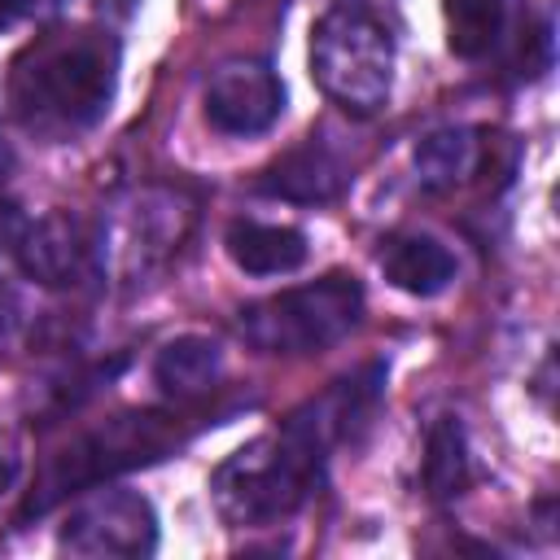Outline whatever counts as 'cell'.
<instances>
[{"label": "cell", "instance_id": "cell-1", "mask_svg": "<svg viewBox=\"0 0 560 560\" xmlns=\"http://www.w3.org/2000/svg\"><path fill=\"white\" fill-rule=\"evenodd\" d=\"M118 88V39L96 26L39 35L9 74L18 122L44 140H70L96 127Z\"/></svg>", "mask_w": 560, "mask_h": 560}, {"label": "cell", "instance_id": "cell-2", "mask_svg": "<svg viewBox=\"0 0 560 560\" xmlns=\"http://www.w3.org/2000/svg\"><path fill=\"white\" fill-rule=\"evenodd\" d=\"M328 451H332L328 433L306 411H293L284 429L245 442L214 468L210 494L219 516L236 529L276 525L293 516L311 499Z\"/></svg>", "mask_w": 560, "mask_h": 560}, {"label": "cell", "instance_id": "cell-3", "mask_svg": "<svg viewBox=\"0 0 560 560\" xmlns=\"http://www.w3.org/2000/svg\"><path fill=\"white\" fill-rule=\"evenodd\" d=\"M311 79L332 105L350 114H376L394 88L389 31L354 4L328 9L311 31Z\"/></svg>", "mask_w": 560, "mask_h": 560}, {"label": "cell", "instance_id": "cell-4", "mask_svg": "<svg viewBox=\"0 0 560 560\" xmlns=\"http://www.w3.org/2000/svg\"><path fill=\"white\" fill-rule=\"evenodd\" d=\"M363 319V284L354 276H324L315 284L280 289L241 311V332L262 354H315L350 337Z\"/></svg>", "mask_w": 560, "mask_h": 560}, {"label": "cell", "instance_id": "cell-5", "mask_svg": "<svg viewBox=\"0 0 560 560\" xmlns=\"http://www.w3.org/2000/svg\"><path fill=\"white\" fill-rule=\"evenodd\" d=\"M179 442V424L171 416H158V411H127V416H114L105 420L101 429L83 433L79 442H70L44 472L39 481V494L31 499V508H48L52 499L61 494H74L83 486H101L109 481L114 472L122 468H136V464H149V459H162V451H171Z\"/></svg>", "mask_w": 560, "mask_h": 560}, {"label": "cell", "instance_id": "cell-6", "mask_svg": "<svg viewBox=\"0 0 560 560\" xmlns=\"http://www.w3.org/2000/svg\"><path fill=\"white\" fill-rule=\"evenodd\" d=\"M57 551L79 560H140L158 551V512L140 490L92 486L61 521Z\"/></svg>", "mask_w": 560, "mask_h": 560}, {"label": "cell", "instance_id": "cell-7", "mask_svg": "<svg viewBox=\"0 0 560 560\" xmlns=\"http://www.w3.org/2000/svg\"><path fill=\"white\" fill-rule=\"evenodd\" d=\"M201 109L206 122L223 136H262L284 114V83L267 61L232 57L210 70Z\"/></svg>", "mask_w": 560, "mask_h": 560}, {"label": "cell", "instance_id": "cell-8", "mask_svg": "<svg viewBox=\"0 0 560 560\" xmlns=\"http://www.w3.org/2000/svg\"><path fill=\"white\" fill-rule=\"evenodd\" d=\"M13 262L22 267V276H31L44 289L83 284L105 267L101 262V232H92L70 210H52V214L22 228Z\"/></svg>", "mask_w": 560, "mask_h": 560}, {"label": "cell", "instance_id": "cell-9", "mask_svg": "<svg viewBox=\"0 0 560 560\" xmlns=\"http://www.w3.org/2000/svg\"><path fill=\"white\" fill-rule=\"evenodd\" d=\"M381 271L394 289L411 293V298H438L451 280H455V254L429 236V232H398L389 241H381Z\"/></svg>", "mask_w": 560, "mask_h": 560}, {"label": "cell", "instance_id": "cell-10", "mask_svg": "<svg viewBox=\"0 0 560 560\" xmlns=\"http://www.w3.org/2000/svg\"><path fill=\"white\" fill-rule=\"evenodd\" d=\"M228 258L249 276H289L306 262V236L289 223L232 219L223 232Z\"/></svg>", "mask_w": 560, "mask_h": 560}, {"label": "cell", "instance_id": "cell-11", "mask_svg": "<svg viewBox=\"0 0 560 560\" xmlns=\"http://www.w3.org/2000/svg\"><path fill=\"white\" fill-rule=\"evenodd\" d=\"M346 184V166L324 149V144H302V149H289L284 158H276L262 175H258V192L267 197H280V201H328L337 197Z\"/></svg>", "mask_w": 560, "mask_h": 560}, {"label": "cell", "instance_id": "cell-12", "mask_svg": "<svg viewBox=\"0 0 560 560\" xmlns=\"http://www.w3.org/2000/svg\"><path fill=\"white\" fill-rule=\"evenodd\" d=\"M219 372H223V346L201 332H184L166 341L153 359V381L166 398H197L214 389Z\"/></svg>", "mask_w": 560, "mask_h": 560}, {"label": "cell", "instance_id": "cell-13", "mask_svg": "<svg viewBox=\"0 0 560 560\" xmlns=\"http://www.w3.org/2000/svg\"><path fill=\"white\" fill-rule=\"evenodd\" d=\"M481 162V136L472 127H438L416 144V175L424 188H455Z\"/></svg>", "mask_w": 560, "mask_h": 560}, {"label": "cell", "instance_id": "cell-14", "mask_svg": "<svg viewBox=\"0 0 560 560\" xmlns=\"http://www.w3.org/2000/svg\"><path fill=\"white\" fill-rule=\"evenodd\" d=\"M446 9V44L464 61H481L499 48L508 31L512 0H442Z\"/></svg>", "mask_w": 560, "mask_h": 560}, {"label": "cell", "instance_id": "cell-15", "mask_svg": "<svg viewBox=\"0 0 560 560\" xmlns=\"http://www.w3.org/2000/svg\"><path fill=\"white\" fill-rule=\"evenodd\" d=\"M468 486V446L455 416H438L424 438V490L433 499H455Z\"/></svg>", "mask_w": 560, "mask_h": 560}, {"label": "cell", "instance_id": "cell-16", "mask_svg": "<svg viewBox=\"0 0 560 560\" xmlns=\"http://www.w3.org/2000/svg\"><path fill=\"white\" fill-rule=\"evenodd\" d=\"M22 228H26V219L18 214V206H0V258H13L18 254Z\"/></svg>", "mask_w": 560, "mask_h": 560}, {"label": "cell", "instance_id": "cell-17", "mask_svg": "<svg viewBox=\"0 0 560 560\" xmlns=\"http://www.w3.org/2000/svg\"><path fill=\"white\" fill-rule=\"evenodd\" d=\"M70 9V0H13V13L18 18H31V22H52Z\"/></svg>", "mask_w": 560, "mask_h": 560}, {"label": "cell", "instance_id": "cell-18", "mask_svg": "<svg viewBox=\"0 0 560 560\" xmlns=\"http://www.w3.org/2000/svg\"><path fill=\"white\" fill-rule=\"evenodd\" d=\"M18 464H22V455H18V442H13V433H9V429H0V494L13 486V477H18Z\"/></svg>", "mask_w": 560, "mask_h": 560}, {"label": "cell", "instance_id": "cell-19", "mask_svg": "<svg viewBox=\"0 0 560 560\" xmlns=\"http://www.w3.org/2000/svg\"><path fill=\"white\" fill-rule=\"evenodd\" d=\"M9 175H13V149H9V140L0 136V188L9 184Z\"/></svg>", "mask_w": 560, "mask_h": 560}, {"label": "cell", "instance_id": "cell-20", "mask_svg": "<svg viewBox=\"0 0 560 560\" xmlns=\"http://www.w3.org/2000/svg\"><path fill=\"white\" fill-rule=\"evenodd\" d=\"M18 13H13V0H0V26H9Z\"/></svg>", "mask_w": 560, "mask_h": 560}, {"label": "cell", "instance_id": "cell-21", "mask_svg": "<svg viewBox=\"0 0 560 560\" xmlns=\"http://www.w3.org/2000/svg\"><path fill=\"white\" fill-rule=\"evenodd\" d=\"M0 315H4V293H0Z\"/></svg>", "mask_w": 560, "mask_h": 560}]
</instances>
